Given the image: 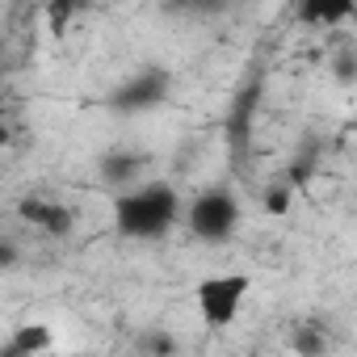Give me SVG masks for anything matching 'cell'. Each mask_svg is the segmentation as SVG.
I'll use <instances>...</instances> for the list:
<instances>
[{"label":"cell","instance_id":"7","mask_svg":"<svg viewBox=\"0 0 357 357\" xmlns=\"http://www.w3.org/2000/svg\"><path fill=\"white\" fill-rule=\"evenodd\" d=\"M353 13V5H332V0H324V5H303L298 9V17L303 22H315V26H336L340 17H349Z\"/></svg>","mask_w":357,"mask_h":357},{"label":"cell","instance_id":"3","mask_svg":"<svg viewBox=\"0 0 357 357\" xmlns=\"http://www.w3.org/2000/svg\"><path fill=\"white\" fill-rule=\"evenodd\" d=\"M185 227L206 240V244H223L236 227H240V202L227 194V190H206L190 202L185 211Z\"/></svg>","mask_w":357,"mask_h":357},{"label":"cell","instance_id":"5","mask_svg":"<svg viewBox=\"0 0 357 357\" xmlns=\"http://www.w3.org/2000/svg\"><path fill=\"white\" fill-rule=\"evenodd\" d=\"M22 219H26V223H34V227H38V231H47V236H68V231H72V211H68V206H59V202L30 198V202H22Z\"/></svg>","mask_w":357,"mask_h":357},{"label":"cell","instance_id":"2","mask_svg":"<svg viewBox=\"0 0 357 357\" xmlns=\"http://www.w3.org/2000/svg\"><path fill=\"white\" fill-rule=\"evenodd\" d=\"M248 294H252V278H248L244 269H231V273H211V278H202V282L194 286V307H198V319H202L206 328L223 332V328H231V324L240 319V311H244Z\"/></svg>","mask_w":357,"mask_h":357},{"label":"cell","instance_id":"8","mask_svg":"<svg viewBox=\"0 0 357 357\" xmlns=\"http://www.w3.org/2000/svg\"><path fill=\"white\" fill-rule=\"evenodd\" d=\"M294 353H303V357H319V353H324V336L311 332V328H298V332H294Z\"/></svg>","mask_w":357,"mask_h":357},{"label":"cell","instance_id":"1","mask_svg":"<svg viewBox=\"0 0 357 357\" xmlns=\"http://www.w3.org/2000/svg\"><path fill=\"white\" fill-rule=\"evenodd\" d=\"M176 219H181V198L172 185H135L114 198V227L126 240H160Z\"/></svg>","mask_w":357,"mask_h":357},{"label":"cell","instance_id":"4","mask_svg":"<svg viewBox=\"0 0 357 357\" xmlns=\"http://www.w3.org/2000/svg\"><path fill=\"white\" fill-rule=\"evenodd\" d=\"M168 93V76L164 72H139L135 80H126L114 97H109V109L118 114H143V109H155Z\"/></svg>","mask_w":357,"mask_h":357},{"label":"cell","instance_id":"9","mask_svg":"<svg viewBox=\"0 0 357 357\" xmlns=\"http://www.w3.org/2000/svg\"><path fill=\"white\" fill-rule=\"evenodd\" d=\"M265 211H269V215H286V211H290V190H273V194H265Z\"/></svg>","mask_w":357,"mask_h":357},{"label":"cell","instance_id":"6","mask_svg":"<svg viewBox=\"0 0 357 357\" xmlns=\"http://www.w3.org/2000/svg\"><path fill=\"white\" fill-rule=\"evenodd\" d=\"M43 349H51V328H47V324H26V328H17V332L9 336L5 357H34V353H43Z\"/></svg>","mask_w":357,"mask_h":357}]
</instances>
